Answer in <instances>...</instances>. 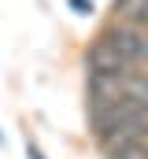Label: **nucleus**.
Masks as SVG:
<instances>
[{
  "label": "nucleus",
  "mask_w": 148,
  "mask_h": 159,
  "mask_svg": "<svg viewBox=\"0 0 148 159\" xmlns=\"http://www.w3.org/2000/svg\"><path fill=\"white\" fill-rule=\"evenodd\" d=\"M78 15H93V0H67Z\"/></svg>",
  "instance_id": "nucleus-6"
},
{
  "label": "nucleus",
  "mask_w": 148,
  "mask_h": 159,
  "mask_svg": "<svg viewBox=\"0 0 148 159\" xmlns=\"http://www.w3.org/2000/svg\"><path fill=\"white\" fill-rule=\"evenodd\" d=\"M145 159H148V156H145Z\"/></svg>",
  "instance_id": "nucleus-9"
},
{
  "label": "nucleus",
  "mask_w": 148,
  "mask_h": 159,
  "mask_svg": "<svg viewBox=\"0 0 148 159\" xmlns=\"http://www.w3.org/2000/svg\"><path fill=\"white\" fill-rule=\"evenodd\" d=\"M26 156H30V159H44V156H41V148H37L34 141H26Z\"/></svg>",
  "instance_id": "nucleus-7"
},
{
  "label": "nucleus",
  "mask_w": 148,
  "mask_h": 159,
  "mask_svg": "<svg viewBox=\"0 0 148 159\" xmlns=\"http://www.w3.org/2000/svg\"><path fill=\"white\" fill-rule=\"evenodd\" d=\"M148 144H130V148H118V152H108V159H145Z\"/></svg>",
  "instance_id": "nucleus-5"
},
{
  "label": "nucleus",
  "mask_w": 148,
  "mask_h": 159,
  "mask_svg": "<svg viewBox=\"0 0 148 159\" xmlns=\"http://www.w3.org/2000/svg\"><path fill=\"white\" fill-rule=\"evenodd\" d=\"M122 96L126 100H137L141 107H148V70H133L122 78Z\"/></svg>",
  "instance_id": "nucleus-4"
},
{
  "label": "nucleus",
  "mask_w": 148,
  "mask_h": 159,
  "mask_svg": "<svg viewBox=\"0 0 148 159\" xmlns=\"http://www.w3.org/2000/svg\"><path fill=\"white\" fill-rule=\"evenodd\" d=\"M0 144H4V129H0Z\"/></svg>",
  "instance_id": "nucleus-8"
},
{
  "label": "nucleus",
  "mask_w": 148,
  "mask_h": 159,
  "mask_svg": "<svg viewBox=\"0 0 148 159\" xmlns=\"http://www.w3.org/2000/svg\"><path fill=\"white\" fill-rule=\"evenodd\" d=\"M85 67H89V74H111V78H126V74H133L137 67L130 63V59H122L118 52H115V44L104 37H96L89 44V52H85Z\"/></svg>",
  "instance_id": "nucleus-2"
},
{
  "label": "nucleus",
  "mask_w": 148,
  "mask_h": 159,
  "mask_svg": "<svg viewBox=\"0 0 148 159\" xmlns=\"http://www.w3.org/2000/svg\"><path fill=\"white\" fill-rule=\"evenodd\" d=\"M111 11H115V22L148 30V0H115Z\"/></svg>",
  "instance_id": "nucleus-3"
},
{
  "label": "nucleus",
  "mask_w": 148,
  "mask_h": 159,
  "mask_svg": "<svg viewBox=\"0 0 148 159\" xmlns=\"http://www.w3.org/2000/svg\"><path fill=\"white\" fill-rule=\"evenodd\" d=\"M104 41L115 44V52L122 59H130L137 70H148V30H137V26H122V22H111L108 30L100 34Z\"/></svg>",
  "instance_id": "nucleus-1"
}]
</instances>
